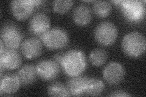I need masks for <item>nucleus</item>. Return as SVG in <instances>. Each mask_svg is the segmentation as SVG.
I'll return each mask as SVG.
<instances>
[{"label":"nucleus","instance_id":"obj_1","mask_svg":"<svg viewBox=\"0 0 146 97\" xmlns=\"http://www.w3.org/2000/svg\"><path fill=\"white\" fill-rule=\"evenodd\" d=\"M61 66L67 75L75 77L81 75L86 68V59L84 52L72 50L64 55Z\"/></svg>","mask_w":146,"mask_h":97},{"label":"nucleus","instance_id":"obj_2","mask_svg":"<svg viewBox=\"0 0 146 97\" xmlns=\"http://www.w3.org/2000/svg\"><path fill=\"white\" fill-rule=\"evenodd\" d=\"M122 47L124 52L131 57H138L145 50L146 41L143 34L133 32L127 34L122 40Z\"/></svg>","mask_w":146,"mask_h":97},{"label":"nucleus","instance_id":"obj_17","mask_svg":"<svg viewBox=\"0 0 146 97\" xmlns=\"http://www.w3.org/2000/svg\"><path fill=\"white\" fill-rule=\"evenodd\" d=\"M104 82L96 78H90L86 83L85 94L90 96H99L104 89Z\"/></svg>","mask_w":146,"mask_h":97},{"label":"nucleus","instance_id":"obj_6","mask_svg":"<svg viewBox=\"0 0 146 97\" xmlns=\"http://www.w3.org/2000/svg\"><path fill=\"white\" fill-rule=\"evenodd\" d=\"M1 40L8 49H16L20 46L23 34L19 27L14 24L4 25L1 32Z\"/></svg>","mask_w":146,"mask_h":97},{"label":"nucleus","instance_id":"obj_9","mask_svg":"<svg viewBox=\"0 0 146 97\" xmlns=\"http://www.w3.org/2000/svg\"><path fill=\"white\" fill-rule=\"evenodd\" d=\"M103 76L108 84L115 85L120 83L125 76L124 68L121 64L113 62L104 69Z\"/></svg>","mask_w":146,"mask_h":97},{"label":"nucleus","instance_id":"obj_14","mask_svg":"<svg viewBox=\"0 0 146 97\" xmlns=\"http://www.w3.org/2000/svg\"><path fill=\"white\" fill-rule=\"evenodd\" d=\"M88 78L86 77L77 75L72 77L68 81L67 87L70 95L72 96H81L85 94L86 83Z\"/></svg>","mask_w":146,"mask_h":97},{"label":"nucleus","instance_id":"obj_5","mask_svg":"<svg viewBox=\"0 0 146 97\" xmlns=\"http://www.w3.org/2000/svg\"><path fill=\"white\" fill-rule=\"evenodd\" d=\"M118 31L117 27L110 22H103L99 24L94 32L97 42L104 46H111L117 39Z\"/></svg>","mask_w":146,"mask_h":97},{"label":"nucleus","instance_id":"obj_23","mask_svg":"<svg viewBox=\"0 0 146 97\" xmlns=\"http://www.w3.org/2000/svg\"><path fill=\"white\" fill-rule=\"evenodd\" d=\"M64 57V55L62 54H57L56 56H54V61H56L58 65H62V61H63V58Z\"/></svg>","mask_w":146,"mask_h":97},{"label":"nucleus","instance_id":"obj_21","mask_svg":"<svg viewBox=\"0 0 146 97\" xmlns=\"http://www.w3.org/2000/svg\"><path fill=\"white\" fill-rule=\"evenodd\" d=\"M73 5L72 1H64V0H57L53 3V10L60 14H63L69 11Z\"/></svg>","mask_w":146,"mask_h":97},{"label":"nucleus","instance_id":"obj_22","mask_svg":"<svg viewBox=\"0 0 146 97\" xmlns=\"http://www.w3.org/2000/svg\"><path fill=\"white\" fill-rule=\"evenodd\" d=\"M111 96H130L131 95L122 90H117L113 92L110 95Z\"/></svg>","mask_w":146,"mask_h":97},{"label":"nucleus","instance_id":"obj_16","mask_svg":"<svg viewBox=\"0 0 146 97\" xmlns=\"http://www.w3.org/2000/svg\"><path fill=\"white\" fill-rule=\"evenodd\" d=\"M22 84L30 85L36 80V67L32 64H26L23 66L17 74Z\"/></svg>","mask_w":146,"mask_h":97},{"label":"nucleus","instance_id":"obj_8","mask_svg":"<svg viewBox=\"0 0 146 97\" xmlns=\"http://www.w3.org/2000/svg\"><path fill=\"white\" fill-rule=\"evenodd\" d=\"M11 11L13 15L18 20H25L33 13L35 6L31 0H15L11 2Z\"/></svg>","mask_w":146,"mask_h":97},{"label":"nucleus","instance_id":"obj_13","mask_svg":"<svg viewBox=\"0 0 146 97\" xmlns=\"http://www.w3.org/2000/svg\"><path fill=\"white\" fill-rule=\"evenodd\" d=\"M20 84L21 82L17 75L7 74L2 77L0 82L1 94H15L19 89Z\"/></svg>","mask_w":146,"mask_h":97},{"label":"nucleus","instance_id":"obj_10","mask_svg":"<svg viewBox=\"0 0 146 97\" xmlns=\"http://www.w3.org/2000/svg\"><path fill=\"white\" fill-rule=\"evenodd\" d=\"M21 62L20 55L15 49H5L0 53V65L5 70H14L21 66Z\"/></svg>","mask_w":146,"mask_h":97},{"label":"nucleus","instance_id":"obj_7","mask_svg":"<svg viewBox=\"0 0 146 97\" xmlns=\"http://www.w3.org/2000/svg\"><path fill=\"white\" fill-rule=\"evenodd\" d=\"M37 75L44 81H51L56 78L59 72L60 67L54 60L45 59L41 61L36 66Z\"/></svg>","mask_w":146,"mask_h":97},{"label":"nucleus","instance_id":"obj_18","mask_svg":"<svg viewBox=\"0 0 146 97\" xmlns=\"http://www.w3.org/2000/svg\"><path fill=\"white\" fill-rule=\"evenodd\" d=\"M93 11L95 14L100 18L107 17L111 13V6L108 1H95L93 5Z\"/></svg>","mask_w":146,"mask_h":97},{"label":"nucleus","instance_id":"obj_15","mask_svg":"<svg viewBox=\"0 0 146 97\" xmlns=\"http://www.w3.org/2000/svg\"><path fill=\"white\" fill-rule=\"evenodd\" d=\"M92 13L89 7L85 5L77 6L73 13V19L77 24L81 26L88 25L91 21Z\"/></svg>","mask_w":146,"mask_h":97},{"label":"nucleus","instance_id":"obj_12","mask_svg":"<svg viewBox=\"0 0 146 97\" xmlns=\"http://www.w3.org/2000/svg\"><path fill=\"white\" fill-rule=\"evenodd\" d=\"M42 44L41 41L36 38L26 39L21 44V50L23 55L28 59L38 57L42 52Z\"/></svg>","mask_w":146,"mask_h":97},{"label":"nucleus","instance_id":"obj_3","mask_svg":"<svg viewBox=\"0 0 146 97\" xmlns=\"http://www.w3.org/2000/svg\"><path fill=\"white\" fill-rule=\"evenodd\" d=\"M113 3L119 6L123 14L128 20L131 22H138L142 20L145 13V1L127 0V1H114Z\"/></svg>","mask_w":146,"mask_h":97},{"label":"nucleus","instance_id":"obj_19","mask_svg":"<svg viewBox=\"0 0 146 97\" xmlns=\"http://www.w3.org/2000/svg\"><path fill=\"white\" fill-rule=\"evenodd\" d=\"M89 59L93 65L100 66L106 62L107 59V53L104 50L96 49L91 52Z\"/></svg>","mask_w":146,"mask_h":97},{"label":"nucleus","instance_id":"obj_20","mask_svg":"<svg viewBox=\"0 0 146 97\" xmlns=\"http://www.w3.org/2000/svg\"><path fill=\"white\" fill-rule=\"evenodd\" d=\"M48 94L51 96H71L68 87L60 82H55L50 85L48 89Z\"/></svg>","mask_w":146,"mask_h":97},{"label":"nucleus","instance_id":"obj_4","mask_svg":"<svg viewBox=\"0 0 146 97\" xmlns=\"http://www.w3.org/2000/svg\"><path fill=\"white\" fill-rule=\"evenodd\" d=\"M40 37L46 47L51 50L65 48L69 41L66 32L63 29L57 27L49 29Z\"/></svg>","mask_w":146,"mask_h":97},{"label":"nucleus","instance_id":"obj_11","mask_svg":"<svg viewBox=\"0 0 146 97\" xmlns=\"http://www.w3.org/2000/svg\"><path fill=\"white\" fill-rule=\"evenodd\" d=\"M51 22L49 17L43 13H38L34 15L29 22V30L32 33L42 36L49 30Z\"/></svg>","mask_w":146,"mask_h":97}]
</instances>
